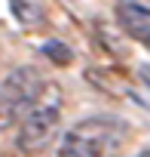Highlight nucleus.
I'll use <instances>...</instances> for the list:
<instances>
[{"instance_id": "nucleus-1", "label": "nucleus", "mask_w": 150, "mask_h": 157, "mask_svg": "<svg viewBox=\"0 0 150 157\" xmlns=\"http://www.w3.org/2000/svg\"><path fill=\"white\" fill-rule=\"evenodd\" d=\"M61 114H64V93H61V86L52 83V80H43L37 99L31 102V108L19 120V136H16L19 151L28 154V157L43 154L55 142V136H58Z\"/></svg>"}, {"instance_id": "nucleus-2", "label": "nucleus", "mask_w": 150, "mask_h": 157, "mask_svg": "<svg viewBox=\"0 0 150 157\" xmlns=\"http://www.w3.org/2000/svg\"><path fill=\"white\" fill-rule=\"evenodd\" d=\"M126 123L110 114H92L77 120L58 139L55 157H110L113 148L123 142Z\"/></svg>"}, {"instance_id": "nucleus-3", "label": "nucleus", "mask_w": 150, "mask_h": 157, "mask_svg": "<svg viewBox=\"0 0 150 157\" xmlns=\"http://www.w3.org/2000/svg\"><path fill=\"white\" fill-rule=\"evenodd\" d=\"M40 86H43V74L31 65L12 68L0 80V132H9L25 117V111L37 99Z\"/></svg>"}, {"instance_id": "nucleus-4", "label": "nucleus", "mask_w": 150, "mask_h": 157, "mask_svg": "<svg viewBox=\"0 0 150 157\" xmlns=\"http://www.w3.org/2000/svg\"><path fill=\"white\" fill-rule=\"evenodd\" d=\"M116 22H120V28L132 40H138V43H147L150 40V13H147L144 3H138V0H126V3H120Z\"/></svg>"}, {"instance_id": "nucleus-5", "label": "nucleus", "mask_w": 150, "mask_h": 157, "mask_svg": "<svg viewBox=\"0 0 150 157\" xmlns=\"http://www.w3.org/2000/svg\"><path fill=\"white\" fill-rule=\"evenodd\" d=\"M138 157H147V151H141V154H138Z\"/></svg>"}]
</instances>
